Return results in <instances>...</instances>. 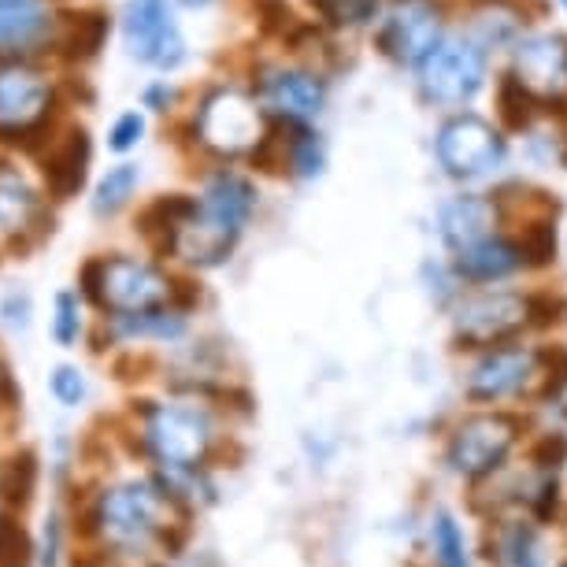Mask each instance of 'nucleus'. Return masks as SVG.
<instances>
[{
    "label": "nucleus",
    "mask_w": 567,
    "mask_h": 567,
    "mask_svg": "<svg viewBox=\"0 0 567 567\" xmlns=\"http://www.w3.org/2000/svg\"><path fill=\"white\" fill-rule=\"evenodd\" d=\"M256 101L264 104L267 115H275V123L308 126L323 112L327 85L312 71H267L260 79V90H256Z\"/></svg>",
    "instance_id": "obj_15"
},
{
    "label": "nucleus",
    "mask_w": 567,
    "mask_h": 567,
    "mask_svg": "<svg viewBox=\"0 0 567 567\" xmlns=\"http://www.w3.org/2000/svg\"><path fill=\"white\" fill-rule=\"evenodd\" d=\"M56 101H60L56 90L49 82H41L34 71L23 68L0 71V123L4 126L38 123Z\"/></svg>",
    "instance_id": "obj_21"
},
{
    "label": "nucleus",
    "mask_w": 567,
    "mask_h": 567,
    "mask_svg": "<svg viewBox=\"0 0 567 567\" xmlns=\"http://www.w3.org/2000/svg\"><path fill=\"white\" fill-rule=\"evenodd\" d=\"M460 398L471 409H553L567 398V349L519 338L464 357Z\"/></svg>",
    "instance_id": "obj_1"
},
{
    "label": "nucleus",
    "mask_w": 567,
    "mask_h": 567,
    "mask_svg": "<svg viewBox=\"0 0 567 567\" xmlns=\"http://www.w3.org/2000/svg\"><path fill=\"white\" fill-rule=\"evenodd\" d=\"M286 126V156H282V171H290L297 178H316L323 175L327 167V145L319 142V134H312L308 126Z\"/></svg>",
    "instance_id": "obj_25"
},
{
    "label": "nucleus",
    "mask_w": 567,
    "mask_h": 567,
    "mask_svg": "<svg viewBox=\"0 0 567 567\" xmlns=\"http://www.w3.org/2000/svg\"><path fill=\"white\" fill-rule=\"evenodd\" d=\"M478 556L483 567H553L549 530L516 512L486 516L478 534Z\"/></svg>",
    "instance_id": "obj_12"
},
{
    "label": "nucleus",
    "mask_w": 567,
    "mask_h": 567,
    "mask_svg": "<svg viewBox=\"0 0 567 567\" xmlns=\"http://www.w3.org/2000/svg\"><path fill=\"white\" fill-rule=\"evenodd\" d=\"M34 564V542L16 519H0V567H30Z\"/></svg>",
    "instance_id": "obj_30"
},
{
    "label": "nucleus",
    "mask_w": 567,
    "mask_h": 567,
    "mask_svg": "<svg viewBox=\"0 0 567 567\" xmlns=\"http://www.w3.org/2000/svg\"><path fill=\"white\" fill-rule=\"evenodd\" d=\"M90 159L93 142L85 126H71L63 137L49 145V153L41 156V178H45L49 194L56 200H71L82 194L85 178H90Z\"/></svg>",
    "instance_id": "obj_19"
},
{
    "label": "nucleus",
    "mask_w": 567,
    "mask_h": 567,
    "mask_svg": "<svg viewBox=\"0 0 567 567\" xmlns=\"http://www.w3.org/2000/svg\"><path fill=\"white\" fill-rule=\"evenodd\" d=\"M486 56L471 38H449L420 63V90L434 104H464L483 90Z\"/></svg>",
    "instance_id": "obj_10"
},
{
    "label": "nucleus",
    "mask_w": 567,
    "mask_h": 567,
    "mask_svg": "<svg viewBox=\"0 0 567 567\" xmlns=\"http://www.w3.org/2000/svg\"><path fill=\"white\" fill-rule=\"evenodd\" d=\"M82 334V308H79V297L74 293H56V316H52V338L60 346H74Z\"/></svg>",
    "instance_id": "obj_31"
},
{
    "label": "nucleus",
    "mask_w": 567,
    "mask_h": 567,
    "mask_svg": "<svg viewBox=\"0 0 567 567\" xmlns=\"http://www.w3.org/2000/svg\"><path fill=\"white\" fill-rule=\"evenodd\" d=\"M178 4H186V8H205V4H212V0H178Z\"/></svg>",
    "instance_id": "obj_40"
},
{
    "label": "nucleus",
    "mask_w": 567,
    "mask_h": 567,
    "mask_svg": "<svg viewBox=\"0 0 567 567\" xmlns=\"http://www.w3.org/2000/svg\"><path fill=\"white\" fill-rule=\"evenodd\" d=\"M194 126H197V142L223 159H238V156L252 159V153L267 137L260 104L249 101L238 90L208 93Z\"/></svg>",
    "instance_id": "obj_8"
},
{
    "label": "nucleus",
    "mask_w": 567,
    "mask_h": 567,
    "mask_svg": "<svg viewBox=\"0 0 567 567\" xmlns=\"http://www.w3.org/2000/svg\"><path fill=\"white\" fill-rule=\"evenodd\" d=\"M437 234L449 252H464L471 245L501 234V205L486 194H456L437 208Z\"/></svg>",
    "instance_id": "obj_16"
},
{
    "label": "nucleus",
    "mask_w": 567,
    "mask_h": 567,
    "mask_svg": "<svg viewBox=\"0 0 567 567\" xmlns=\"http://www.w3.org/2000/svg\"><path fill=\"white\" fill-rule=\"evenodd\" d=\"M0 316H4V323H12V327H27L30 323V297L8 293L4 305H0Z\"/></svg>",
    "instance_id": "obj_35"
},
{
    "label": "nucleus",
    "mask_w": 567,
    "mask_h": 567,
    "mask_svg": "<svg viewBox=\"0 0 567 567\" xmlns=\"http://www.w3.org/2000/svg\"><path fill=\"white\" fill-rule=\"evenodd\" d=\"M194 212H197V197H186V194L156 197L153 205H145L142 216H137V234L148 241V249L153 252L175 256V241H178L182 227H186Z\"/></svg>",
    "instance_id": "obj_22"
},
{
    "label": "nucleus",
    "mask_w": 567,
    "mask_h": 567,
    "mask_svg": "<svg viewBox=\"0 0 567 567\" xmlns=\"http://www.w3.org/2000/svg\"><path fill=\"white\" fill-rule=\"evenodd\" d=\"M423 556L426 567H483L478 542L471 538L464 516L449 505H434L423 516Z\"/></svg>",
    "instance_id": "obj_17"
},
{
    "label": "nucleus",
    "mask_w": 567,
    "mask_h": 567,
    "mask_svg": "<svg viewBox=\"0 0 567 567\" xmlns=\"http://www.w3.org/2000/svg\"><path fill=\"white\" fill-rule=\"evenodd\" d=\"M34 223H45V208L34 189L16 175V167H0V230L4 234H27Z\"/></svg>",
    "instance_id": "obj_23"
},
{
    "label": "nucleus",
    "mask_w": 567,
    "mask_h": 567,
    "mask_svg": "<svg viewBox=\"0 0 567 567\" xmlns=\"http://www.w3.org/2000/svg\"><path fill=\"white\" fill-rule=\"evenodd\" d=\"M159 567H219V560L208 553H175L167 564H159Z\"/></svg>",
    "instance_id": "obj_36"
},
{
    "label": "nucleus",
    "mask_w": 567,
    "mask_h": 567,
    "mask_svg": "<svg viewBox=\"0 0 567 567\" xmlns=\"http://www.w3.org/2000/svg\"><path fill=\"white\" fill-rule=\"evenodd\" d=\"M123 41L134 60L156 71H175L186 60V41H182V30L171 16L167 0H126Z\"/></svg>",
    "instance_id": "obj_11"
},
{
    "label": "nucleus",
    "mask_w": 567,
    "mask_h": 567,
    "mask_svg": "<svg viewBox=\"0 0 567 567\" xmlns=\"http://www.w3.org/2000/svg\"><path fill=\"white\" fill-rule=\"evenodd\" d=\"M109 30H112V19H109V12H97V8H85V12H60L52 19L49 45L60 60L85 63L104 49Z\"/></svg>",
    "instance_id": "obj_20"
},
{
    "label": "nucleus",
    "mask_w": 567,
    "mask_h": 567,
    "mask_svg": "<svg viewBox=\"0 0 567 567\" xmlns=\"http://www.w3.org/2000/svg\"><path fill=\"white\" fill-rule=\"evenodd\" d=\"M186 512H178L164 497V489L148 478H126L93 497L85 512V530L101 534L109 549L120 556H142L148 549H167L171 556L182 553L178 545L186 538Z\"/></svg>",
    "instance_id": "obj_2"
},
{
    "label": "nucleus",
    "mask_w": 567,
    "mask_h": 567,
    "mask_svg": "<svg viewBox=\"0 0 567 567\" xmlns=\"http://www.w3.org/2000/svg\"><path fill=\"white\" fill-rule=\"evenodd\" d=\"M256 186L238 171H216L205 182V194L197 197V212L182 227L175 241V256L189 267H219L230 260V252L238 249L245 223L256 212Z\"/></svg>",
    "instance_id": "obj_5"
},
{
    "label": "nucleus",
    "mask_w": 567,
    "mask_h": 567,
    "mask_svg": "<svg viewBox=\"0 0 567 567\" xmlns=\"http://www.w3.org/2000/svg\"><path fill=\"white\" fill-rule=\"evenodd\" d=\"M434 156L437 167L449 178L471 182V178H486L489 171H497L505 164L508 145L501 131L483 115H453L434 137Z\"/></svg>",
    "instance_id": "obj_9"
},
{
    "label": "nucleus",
    "mask_w": 567,
    "mask_h": 567,
    "mask_svg": "<svg viewBox=\"0 0 567 567\" xmlns=\"http://www.w3.org/2000/svg\"><path fill=\"white\" fill-rule=\"evenodd\" d=\"M189 312L186 308H156V312H142V316H123L112 319V330L123 338H137V341H178L186 338L189 330Z\"/></svg>",
    "instance_id": "obj_24"
},
{
    "label": "nucleus",
    "mask_w": 567,
    "mask_h": 567,
    "mask_svg": "<svg viewBox=\"0 0 567 567\" xmlns=\"http://www.w3.org/2000/svg\"><path fill=\"white\" fill-rule=\"evenodd\" d=\"M553 567H567V553H560V556H556V560H553Z\"/></svg>",
    "instance_id": "obj_41"
},
{
    "label": "nucleus",
    "mask_w": 567,
    "mask_h": 567,
    "mask_svg": "<svg viewBox=\"0 0 567 567\" xmlns=\"http://www.w3.org/2000/svg\"><path fill=\"white\" fill-rule=\"evenodd\" d=\"M0 8H34V0H0Z\"/></svg>",
    "instance_id": "obj_39"
},
{
    "label": "nucleus",
    "mask_w": 567,
    "mask_h": 567,
    "mask_svg": "<svg viewBox=\"0 0 567 567\" xmlns=\"http://www.w3.org/2000/svg\"><path fill=\"white\" fill-rule=\"evenodd\" d=\"M330 27H363L379 12V0H312Z\"/></svg>",
    "instance_id": "obj_29"
},
{
    "label": "nucleus",
    "mask_w": 567,
    "mask_h": 567,
    "mask_svg": "<svg viewBox=\"0 0 567 567\" xmlns=\"http://www.w3.org/2000/svg\"><path fill=\"white\" fill-rule=\"evenodd\" d=\"M52 398H56L60 404H68V409H74V404L85 401V374L79 368H71V363H60L56 371H52Z\"/></svg>",
    "instance_id": "obj_33"
},
{
    "label": "nucleus",
    "mask_w": 567,
    "mask_h": 567,
    "mask_svg": "<svg viewBox=\"0 0 567 567\" xmlns=\"http://www.w3.org/2000/svg\"><path fill=\"white\" fill-rule=\"evenodd\" d=\"M171 101H175V90H171L167 82H156V85H148V90H145V104H148V109L164 112Z\"/></svg>",
    "instance_id": "obj_37"
},
{
    "label": "nucleus",
    "mask_w": 567,
    "mask_h": 567,
    "mask_svg": "<svg viewBox=\"0 0 567 567\" xmlns=\"http://www.w3.org/2000/svg\"><path fill=\"white\" fill-rule=\"evenodd\" d=\"M145 134V115L142 112H123L120 120H115L112 134H109V148L112 153H131V148L142 142Z\"/></svg>",
    "instance_id": "obj_34"
},
{
    "label": "nucleus",
    "mask_w": 567,
    "mask_h": 567,
    "mask_svg": "<svg viewBox=\"0 0 567 567\" xmlns=\"http://www.w3.org/2000/svg\"><path fill=\"white\" fill-rule=\"evenodd\" d=\"M516 82L538 97H564L567 93V41L564 38H530L516 49Z\"/></svg>",
    "instance_id": "obj_18"
},
{
    "label": "nucleus",
    "mask_w": 567,
    "mask_h": 567,
    "mask_svg": "<svg viewBox=\"0 0 567 567\" xmlns=\"http://www.w3.org/2000/svg\"><path fill=\"white\" fill-rule=\"evenodd\" d=\"M52 30V19H45L38 8H0V45L23 49L34 45Z\"/></svg>",
    "instance_id": "obj_27"
},
{
    "label": "nucleus",
    "mask_w": 567,
    "mask_h": 567,
    "mask_svg": "<svg viewBox=\"0 0 567 567\" xmlns=\"http://www.w3.org/2000/svg\"><path fill=\"white\" fill-rule=\"evenodd\" d=\"M137 453L153 467H212L223 437L216 412L200 398L137 401Z\"/></svg>",
    "instance_id": "obj_6"
},
{
    "label": "nucleus",
    "mask_w": 567,
    "mask_h": 567,
    "mask_svg": "<svg viewBox=\"0 0 567 567\" xmlns=\"http://www.w3.org/2000/svg\"><path fill=\"white\" fill-rule=\"evenodd\" d=\"M501 112H505L512 131H523V126L534 120V97L516 79H508L505 85H501Z\"/></svg>",
    "instance_id": "obj_32"
},
{
    "label": "nucleus",
    "mask_w": 567,
    "mask_h": 567,
    "mask_svg": "<svg viewBox=\"0 0 567 567\" xmlns=\"http://www.w3.org/2000/svg\"><path fill=\"white\" fill-rule=\"evenodd\" d=\"M453 267L456 282L464 290H486V286H508L512 278H519L523 271H530L527 252L516 234H489L486 241L471 245L464 252H453Z\"/></svg>",
    "instance_id": "obj_14"
},
{
    "label": "nucleus",
    "mask_w": 567,
    "mask_h": 567,
    "mask_svg": "<svg viewBox=\"0 0 567 567\" xmlns=\"http://www.w3.org/2000/svg\"><path fill=\"white\" fill-rule=\"evenodd\" d=\"M379 45L390 60L420 68L442 45V16H437L434 0H398L382 23Z\"/></svg>",
    "instance_id": "obj_13"
},
{
    "label": "nucleus",
    "mask_w": 567,
    "mask_h": 567,
    "mask_svg": "<svg viewBox=\"0 0 567 567\" xmlns=\"http://www.w3.org/2000/svg\"><path fill=\"white\" fill-rule=\"evenodd\" d=\"M530 442V420L516 409H467L445 423L437 464L460 486L478 489L516 464Z\"/></svg>",
    "instance_id": "obj_3"
},
{
    "label": "nucleus",
    "mask_w": 567,
    "mask_h": 567,
    "mask_svg": "<svg viewBox=\"0 0 567 567\" xmlns=\"http://www.w3.org/2000/svg\"><path fill=\"white\" fill-rule=\"evenodd\" d=\"M34 489H38V456L30 453V449L0 460V501L23 508L30 505Z\"/></svg>",
    "instance_id": "obj_26"
},
{
    "label": "nucleus",
    "mask_w": 567,
    "mask_h": 567,
    "mask_svg": "<svg viewBox=\"0 0 567 567\" xmlns=\"http://www.w3.org/2000/svg\"><path fill=\"white\" fill-rule=\"evenodd\" d=\"M134 186H137V167L134 164L112 167L109 175L101 178L97 194H93V212H97V216H115V212L134 197Z\"/></svg>",
    "instance_id": "obj_28"
},
{
    "label": "nucleus",
    "mask_w": 567,
    "mask_h": 567,
    "mask_svg": "<svg viewBox=\"0 0 567 567\" xmlns=\"http://www.w3.org/2000/svg\"><path fill=\"white\" fill-rule=\"evenodd\" d=\"M56 556H60V519L52 516L45 527V567H56Z\"/></svg>",
    "instance_id": "obj_38"
},
{
    "label": "nucleus",
    "mask_w": 567,
    "mask_h": 567,
    "mask_svg": "<svg viewBox=\"0 0 567 567\" xmlns=\"http://www.w3.org/2000/svg\"><path fill=\"white\" fill-rule=\"evenodd\" d=\"M553 301L545 293L516 290V286H486L464 290L449 308V341L453 352H483L508 341L534 338L553 327Z\"/></svg>",
    "instance_id": "obj_4"
},
{
    "label": "nucleus",
    "mask_w": 567,
    "mask_h": 567,
    "mask_svg": "<svg viewBox=\"0 0 567 567\" xmlns=\"http://www.w3.org/2000/svg\"><path fill=\"white\" fill-rule=\"evenodd\" d=\"M560 4H564V8H567V0H560Z\"/></svg>",
    "instance_id": "obj_42"
},
{
    "label": "nucleus",
    "mask_w": 567,
    "mask_h": 567,
    "mask_svg": "<svg viewBox=\"0 0 567 567\" xmlns=\"http://www.w3.org/2000/svg\"><path fill=\"white\" fill-rule=\"evenodd\" d=\"M82 297L112 319L156 312V308H182V278H171L164 267L134 260V256H97L79 271Z\"/></svg>",
    "instance_id": "obj_7"
}]
</instances>
